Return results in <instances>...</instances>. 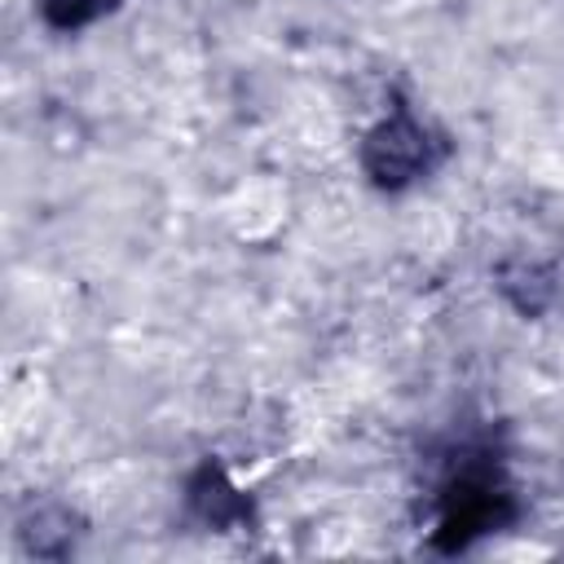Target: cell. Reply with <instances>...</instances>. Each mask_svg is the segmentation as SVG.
<instances>
[{
	"instance_id": "cell-1",
	"label": "cell",
	"mask_w": 564,
	"mask_h": 564,
	"mask_svg": "<svg viewBox=\"0 0 564 564\" xmlns=\"http://www.w3.org/2000/svg\"><path fill=\"white\" fill-rule=\"evenodd\" d=\"M432 163H436V141L427 123H419L410 110H392L366 137V172L388 189L419 181L423 172H432Z\"/></svg>"
},
{
	"instance_id": "cell-2",
	"label": "cell",
	"mask_w": 564,
	"mask_h": 564,
	"mask_svg": "<svg viewBox=\"0 0 564 564\" xmlns=\"http://www.w3.org/2000/svg\"><path fill=\"white\" fill-rule=\"evenodd\" d=\"M115 0H44V18L53 26H79L88 18H97L101 9H110Z\"/></svg>"
}]
</instances>
